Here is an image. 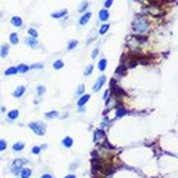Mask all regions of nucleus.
Here are the masks:
<instances>
[{
    "mask_svg": "<svg viewBox=\"0 0 178 178\" xmlns=\"http://www.w3.org/2000/svg\"><path fill=\"white\" fill-rule=\"evenodd\" d=\"M24 143L22 141H19V143H15L14 146H12V150H14V151H21V150H24Z\"/></svg>",
    "mask_w": 178,
    "mask_h": 178,
    "instance_id": "obj_22",
    "label": "nucleus"
},
{
    "mask_svg": "<svg viewBox=\"0 0 178 178\" xmlns=\"http://www.w3.org/2000/svg\"><path fill=\"white\" fill-rule=\"evenodd\" d=\"M17 68H18V73H21V74L30 71V66H27V64H19V66H17Z\"/></svg>",
    "mask_w": 178,
    "mask_h": 178,
    "instance_id": "obj_18",
    "label": "nucleus"
},
{
    "mask_svg": "<svg viewBox=\"0 0 178 178\" xmlns=\"http://www.w3.org/2000/svg\"><path fill=\"white\" fill-rule=\"evenodd\" d=\"M98 54H99V49H94V52H92L91 55H92V58H97V57H98Z\"/></svg>",
    "mask_w": 178,
    "mask_h": 178,
    "instance_id": "obj_37",
    "label": "nucleus"
},
{
    "mask_svg": "<svg viewBox=\"0 0 178 178\" xmlns=\"http://www.w3.org/2000/svg\"><path fill=\"white\" fill-rule=\"evenodd\" d=\"M106 67H107V59H106V58H101L99 62H98V70H99V71H104Z\"/></svg>",
    "mask_w": 178,
    "mask_h": 178,
    "instance_id": "obj_20",
    "label": "nucleus"
},
{
    "mask_svg": "<svg viewBox=\"0 0 178 178\" xmlns=\"http://www.w3.org/2000/svg\"><path fill=\"white\" fill-rule=\"evenodd\" d=\"M99 139H101V141L104 139V131H103V129H97V131L94 132V141L98 143Z\"/></svg>",
    "mask_w": 178,
    "mask_h": 178,
    "instance_id": "obj_10",
    "label": "nucleus"
},
{
    "mask_svg": "<svg viewBox=\"0 0 178 178\" xmlns=\"http://www.w3.org/2000/svg\"><path fill=\"white\" fill-rule=\"evenodd\" d=\"M106 76H101V77H98V80L95 82V85H94V92H98L101 88L104 86V83H106Z\"/></svg>",
    "mask_w": 178,
    "mask_h": 178,
    "instance_id": "obj_5",
    "label": "nucleus"
},
{
    "mask_svg": "<svg viewBox=\"0 0 178 178\" xmlns=\"http://www.w3.org/2000/svg\"><path fill=\"white\" fill-rule=\"evenodd\" d=\"M108 30H110V25H108V24H104V25H101V28L98 30V33L103 36V34H107Z\"/></svg>",
    "mask_w": 178,
    "mask_h": 178,
    "instance_id": "obj_24",
    "label": "nucleus"
},
{
    "mask_svg": "<svg viewBox=\"0 0 178 178\" xmlns=\"http://www.w3.org/2000/svg\"><path fill=\"white\" fill-rule=\"evenodd\" d=\"M132 30L137 34H146L148 31V21L144 17H135L132 21Z\"/></svg>",
    "mask_w": 178,
    "mask_h": 178,
    "instance_id": "obj_1",
    "label": "nucleus"
},
{
    "mask_svg": "<svg viewBox=\"0 0 178 178\" xmlns=\"http://www.w3.org/2000/svg\"><path fill=\"white\" fill-rule=\"evenodd\" d=\"M18 116H19V111H18V110H10V111L8 113V119H9L10 122L17 120V119H18Z\"/></svg>",
    "mask_w": 178,
    "mask_h": 178,
    "instance_id": "obj_12",
    "label": "nucleus"
},
{
    "mask_svg": "<svg viewBox=\"0 0 178 178\" xmlns=\"http://www.w3.org/2000/svg\"><path fill=\"white\" fill-rule=\"evenodd\" d=\"M28 36L37 39V31H36V28H28Z\"/></svg>",
    "mask_w": 178,
    "mask_h": 178,
    "instance_id": "obj_33",
    "label": "nucleus"
},
{
    "mask_svg": "<svg viewBox=\"0 0 178 178\" xmlns=\"http://www.w3.org/2000/svg\"><path fill=\"white\" fill-rule=\"evenodd\" d=\"M76 46H77V40H70V43L67 45V50H73Z\"/></svg>",
    "mask_w": 178,
    "mask_h": 178,
    "instance_id": "obj_29",
    "label": "nucleus"
},
{
    "mask_svg": "<svg viewBox=\"0 0 178 178\" xmlns=\"http://www.w3.org/2000/svg\"><path fill=\"white\" fill-rule=\"evenodd\" d=\"M98 17H99V21H108V18H110V14H108V10L107 9H101L99 12H98Z\"/></svg>",
    "mask_w": 178,
    "mask_h": 178,
    "instance_id": "obj_8",
    "label": "nucleus"
},
{
    "mask_svg": "<svg viewBox=\"0 0 178 178\" xmlns=\"http://www.w3.org/2000/svg\"><path fill=\"white\" fill-rule=\"evenodd\" d=\"M45 117H46V119H57V117H59V113L55 111V110H54V111H48V113L45 114Z\"/></svg>",
    "mask_w": 178,
    "mask_h": 178,
    "instance_id": "obj_21",
    "label": "nucleus"
},
{
    "mask_svg": "<svg viewBox=\"0 0 178 178\" xmlns=\"http://www.w3.org/2000/svg\"><path fill=\"white\" fill-rule=\"evenodd\" d=\"M25 94V86H18L15 91H14V97L15 98H21Z\"/></svg>",
    "mask_w": 178,
    "mask_h": 178,
    "instance_id": "obj_11",
    "label": "nucleus"
},
{
    "mask_svg": "<svg viewBox=\"0 0 178 178\" xmlns=\"http://www.w3.org/2000/svg\"><path fill=\"white\" fill-rule=\"evenodd\" d=\"M89 99H91V95H89V94H83V95L79 98V101H77V106H79V107H83Z\"/></svg>",
    "mask_w": 178,
    "mask_h": 178,
    "instance_id": "obj_9",
    "label": "nucleus"
},
{
    "mask_svg": "<svg viewBox=\"0 0 178 178\" xmlns=\"http://www.w3.org/2000/svg\"><path fill=\"white\" fill-rule=\"evenodd\" d=\"M92 71H94V67H92V66H86V68H85L83 74H85V76H89V74H91Z\"/></svg>",
    "mask_w": 178,
    "mask_h": 178,
    "instance_id": "obj_31",
    "label": "nucleus"
},
{
    "mask_svg": "<svg viewBox=\"0 0 178 178\" xmlns=\"http://www.w3.org/2000/svg\"><path fill=\"white\" fill-rule=\"evenodd\" d=\"M46 92V88L43 86V85H39L36 88V94H37V97H40V95H43Z\"/></svg>",
    "mask_w": 178,
    "mask_h": 178,
    "instance_id": "obj_23",
    "label": "nucleus"
},
{
    "mask_svg": "<svg viewBox=\"0 0 178 178\" xmlns=\"http://www.w3.org/2000/svg\"><path fill=\"white\" fill-rule=\"evenodd\" d=\"M64 178H76V175H74V174H68V175H66Z\"/></svg>",
    "mask_w": 178,
    "mask_h": 178,
    "instance_id": "obj_39",
    "label": "nucleus"
},
{
    "mask_svg": "<svg viewBox=\"0 0 178 178\" xmlns=\"http://www.w3.org/2000/svg\"><path fill=\"white\" fill-rule=\"evenodd\" d=\"M28 126H30V129H31L34 134L40 135V137L46 134V125L42 123V122H31Z\"/></svg>",
    "mask_w": 178,
    "mask_h": 178,
    "instance_id": "obj_2",
    "label": "nucleus"
},
{
    "mask_svg": "<svg viewBox=\"0 0 178 178\" xmlns=\"http://www.w3.org/2000/svg\"><path fill=\"white\" fill-rule=\"evenodd\" d=\"M31 177V169L30 168H22L19 172V178H30Z\"/></svg>",
    "mask_w": 178,
    "mask_h": 178,
    "instance_id": "obj_15",
    "label": "nucleus"
},
{
    "mask_svg": "<svg viewBox=\"0 0 178 178\" xmlns=\"http://www.w3.org/2000/svg\"><path fill=\"white\" fill-rule=\"evenodd\" d=\"M52 18H55V19H59V18H62V17H67V9H62V10H58V12H54L52 15H50Z\"/></svg>",
    "mask_w": 178,
    "mask_h": 178,
    "instance_id": "obj_13",
    "label": "nucleus"
},
{
    "mask_svg": "<svg viewBox=\"0 0 178 178\" xmlns=\"http://www.w3.org/2000/svg\"><path fill=\"white\" fill-rule=\"evenodd\" d=\"M108 95H110V92H106V94H104V99H106V101L108 99Z\"/></svg>",
    "mask_w": 178,
    "mask_h": 178,
    "instance_id": "obj_40",
    "label": "nucleus"
},
{
    "mask_svg": "<svg viewBox=\"0 0 178 178\" xmlns=\"http://www.w3.org/2000/svg\"><path fill=\"white\" fill-rule=\"evenodd\" d=\"M9 55V45H2L0 46V57L6 58Z\"/></svg>",
    "mask_w": 178,
    "mask_h": 178,
    "instance_id": "obj_14",
    "label": "nucleus"
},
{
    "mask_svg": "<svg viewBox=\"0 0 178 178\" xmlns=\"http://www.w3.org/2000/svg\"><path fill=\"white\" fill-rule=\"evenodd\" d=\"M125 71H126V68H125V66H120V67L117 68V76H119V74H123Z\"/></svg>",
    "mask_w": 178,
    "mask_h": 178,
    "instance_id": "obj_36",
    "label": "nucleus"
},
{
    "mask_svg": "<svg viewBox=\"0 0 178 178\" xmlns=\"http://www.w3.org/2000/svg\"><path fill=\"white\" fill-rule=\"evenodd\" d=\"M91 18H92L91 12H85V14L80 17V19H79V25H86L89 21H91Z\"/></svg>",
    "mask_w": 178,
    "mask_h": 178,
    "instance_id": "obj_6",
    "label": "nucleus"
},
{
    "mask_svg": "<svg viewBox=\"0 0 178 178\" xmlns=\"http://www.w3.org/2000/svg\"><path fill=\"white\" fill-rule=\"evenodd\" d=\"M17 73H18V68H17V67H9V68L5 71L6 76H12V74H17Z\"/></svg>",
    "mask_w": 178,
    "mask_h": 178,
    "instance_id": "obj_26",
    "label": "nucleus"
},
{
    "mask_svg": "<svg viewBox=\"0 0 178 178\" xmlns=\"http://www.w3.org/2000/svg\"><path fill=\"white\" fill-rule=\"evenodd\" d=\"M40 178H54V175L52 174H43Z\"/></svg>",
    "mask_w": 178,
    "mask_h": 178,
    "instance_id": "obj_38",
    "label": "nucleus"
},
{
    "mask_svg": "<svg viewBox=\"0 0 178 178\" xmlns=\"http://www.w3.org/2000/svg\"><path fill=\"white\" fill-rule=\"evenodd\" d=\"M62 146H64L66 148H70V147H73V139H71L70 137H66L64 139H62Z\"/></svg>",
    "mask_w": 178,
    "mask_h": 178,
    "instance_id": "obj_19",
    "label": "nucleus"
},
{
    "mask_svg": "<svg viewBox=\"0 0 178 178\" xmlns=\"http://www.w3.org/2000/svg\"><path fill=\"white\" fill-rule=\"evenodd\" d=\"M9 42H10V45H18V42H19V36H18V33H10V36H9Z\"/></svg>",
    "mask_w": 178,
    "mask_h": 178,
    "instance_id": "obj_16",
    "label": "nucleus"
},
{
    "mask_svg": "<svg viewBox=\"0 0 178 178\" xmlns=\"http://www.w3.org/2000/svg\"><path fill=\"white\" fill-rule=\"evenodd\" d=\"M89 6H91V5H89V2H82L80 6L77 8V10L80 12V14H85V12H88V8Z\"/></svg>",
    "mask_w": 178,
    "mask_h": 178,
    "instance_id": "obj_17",
    "label": "nucleus"
},
{
    "mask_svg": "<svg viewBox=\"0 0 178 178\" xmlns=\"http://www.w3.org/2000/svg\"><path fill=\"white\" fill-rule=\"evenodd\" d=\"M24 42H25V45H27V46H30V48H33V49L40 48V43L37 42V39H34V37H30V36H28Z\"/></svg>",
    "mask_w": 178,
    "mask_h": 178,
    "instance_id": "obj_4",
    "label": "nucleus"
},
{
    "mask_svg": "<svg viewBox=\"0 0 178 178\" xmlns=\"http://www.w3.org/2000/svg\"><path fill=\"white\" fill-rule=\"evenodd\" d=\"M10 24L14 25V27H18V28H21L22 25H24L22 18H19V17H12V18H10Z\"/></svg>",
    "mask_w": 178,
    "mask_h": 178,
    "instance_id": "obj_7",
    "label": "nucleus"
},
{
    "mask_svg": "<svg viewBox=\"0 0 178 178\" xmlns=\"http://www.w3.org/2000/svg\"><path fill=\"white\" fill-rule=\"evenodd\" d=\"M31 151H33V153H34V155H39V153H40V151H42V148H40V146H34Z\"/></svg>",
    "mask_w": 178,
    "mask_h": 178,
    "instance_id": "obj_34",
    "label": "nucleus"
},
{
    "mask_svg": "<svg viewBox=\"0 0 178 178\" xmlns=\"http://www.w3.org/2000/svg\"><path fill=\"white\" fill-rule=\"evenodd\" d=\"M40 68H43V64H42V62H36V64L30 66V70H40Z\"/></svg>",
    "mask_w": 178,
    "mask_h": 178,
    "instance_id": "obj_30",
    "label": "nucleus"
},
{
    "mask_svg": "<svg viewBox=\"0 0 178 178\" xmlns=\"http://www.w3.org/2000/svg\"><path fill=\"white\" fill-rule=\"evenodd\" d=\"M85 94V85H79V88L76 89V95L77 97H82Z\"/></svg>",
    "mask_w": 178,
    "mask_h": 178,
    "instance_id": "obj_27",
    "label": "nucleus"
},
{
    "mask_svg": "<svg viewBox=\"0 0 178 178\" xmlns=\"http://www.w3.org/2000/svg\"><path fill=\"white\" fill-rule=\"evenodd\" d=\"M113 2H114V0H106V2H104V9H108L113 5Z\"/></svg>",
    "mask_w": 178,
    "mask_h": 178,
    "instance_id": "obj_35",
    "label": "nucleus"
},
{
    "mask_svg": "<svg viewBox=\"0 0 178 178\" xmlns=\"http://www.w3.org/2000/svg\"><path fill=\"white\" fill-rule=\"evenodd\" d=\"M55 70H61L62 67H64V62H62L61 59H57V61H54V66H52Z\"/></svg>",
    "mask_w": 178,
    "mask_h": 178,
    "instance_id": "obj_25",
    "label": "nucleus"
},
{
    "mask_svg": "<svg viewBox=\"0 0 178 178\" xmlns=\"http://www.w3.org/2000/svg\"><path fill=\"white\" fill-rule=\"evenodd\" d=\"M27 159H17V160H14V163H12V166H10V171H12V174L14 175H19V172H21V169L27 165Z\"/></svg>",
    "mask_w": 178,
    "mask_h": 178,
    "instance_id": "obj_3",
    "label": "nucleus"
},
{
    "mask_svg": "<svg viewBox=\"0 0 178 178\" xmlns=\"http://www.w3.org/2000/svg\"><path fill=\"white\" fill-rule=\"evenodd\" d=\"M126 114H128V111L123 110V108H117L116 110V117H123V116H126Z\"/></svg>",
    "mask_w": 178,
    "mask_h": 178,
    "instance_id": "obj_28",
    "label": "nucleus"
},
{
    "mask_svg": "<svg viewBox=\"0 0 178 178\" xmlns=\"http://www.w3.org/2000/svg\"><path fill=\"white\" fill-rule=\"evenodd\" d=\"M6 147H8V143H6V139H0V151L6 150Z\"/></svg>",
    "mask_w": 178,
    "mask_h": 178,
    "instance_id": "obj_32",
    "label": "nucleus"
}]
</instances>
